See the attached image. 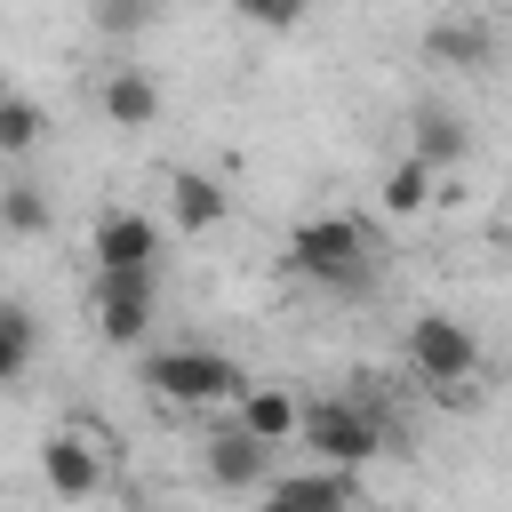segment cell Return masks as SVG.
<instances>
[{"mask_svg":"<svg viewBox=\"0 0 512 512\" xmlns=\"http://www.w3.org/2000/svg\"><path fill=\"white\" fill-rule=\"evenodd\" d=\"M288 264L304 280H320L328 296H368L376 288V256H368L360 216H304L288 232Z\"/></svg>","mask_w":512,"mask_h":512,"instance_id":"obj_1","label":"cell"},{"mask_svg":"<svg viewBox=\"0 0 512 512\" xmlns=\"http://www.w3.org/2000/svg\"><path fill=\"white\" fill-rule=\"evenodd\" d=\"M144 384L168 408H224V400L248 392V368L232 352H216V344H168V352L144 360Z\"/></svg>","mask_w":512,"mask_h":512,"instance_id":"obj_2","label":"cell"},{"mask_svg":"<svg viewBox=\"0 0 512 512\" xmlns=\"http://www.w3.org/2000/svg\"><path fill=\"white\" fill-rule=\"evenodd\" d=\"M296 432L320 448L328 472H352V464H376L392 448V424L376 416V392H336V400H312L296 416Z\"/></svg>","mask_w":512,"mask_h":512,"instance_id":"obj_3","label":"cell"},{"mask_svg":"<svg viewBox=\"0 0 512 512\" xmlns=\"http://www.w3.org/2000/svg\"><path fill=\"white\" fill-rule=\"evenodd\" d=\"M408 368H416L432 392H456V384L480 376V336H472L464 320H448V312H416V320H408Z\"/></svg>","mask_w":512,"mask_h":512,"instance_id":"obj_4","label":"cell"},{"mask_svg":"<svg viewBox=\"0 0 512 512\" xmlns=\"http://www.w3.org/2000/svg\"><path fill=\"white\" fill-rule=\"evenodd\" d=\"M88 256H96L104 280H152V272H160V224L136 216V208H104Z\"/></svg>","mask_w":512,"mask_h":512,"instance_id":"obj_5","label":"cell"},{"mask_svg":"<svg viewBox=\"0 0 512 512\" xmlns=\"http://www.w3.org/2000/svg\"><path fill=\"white\" fill-rule=\"evenodd\" d=\"M200 464H208V480L232 488V496H256V488L272 480V448H264L256 432H240V424L208 432V440H200Z\"/></svg>","mask_w":512,"mask_h":512,"instance_id":"obj_6","label":"cell"},{"mask_svg":"<svg viewBox=\"0 0 512 512\" xmlns=\"http://www.w3.org/2000/svg\"><path fill=\"white\" fill-rule=\"evenodd\" d=\"M40 480H48V496L88 504V496L104 488V456H96L80 432H48V440H40Z\"/></svg>","mask_w":512,"mask_h":512,"instance_id":"obj_7","label":"cell"},{"mask_svg":"<svg viewBox=\"0 0 512 512\" xmlns=\"http://www.w3.org/2000/svg\"><path fill=\"white\" fill-rule=\"evenodd\" d=\"M256 512H360V488L352 472H288V480H264V504Z\"/></svg>","mask_w":512,"mask_h":512,"instance_id":"obj_8","label":"cell"},{"mask_svg":"<svg viewBox=\"0 0 512 512\" xmlns=\"http://www.w3.org/2000/svg\"><path fill=\"white\" fill-rule=\"evenodd\" d=\"M96 336L144 344L152 336V280H96Z\"/></svg>","mask_w":512,"mask_h":512,"instance_id":"obj_9","label":"cell"},{"mask_svg":"<svg viewBox=\"0 0 512 512\" xmlns=\"http://www.w3.org/2000/svg\"><path fill=\"white\" fill-rule=\"evenodd\" d=\"M424 56H432V64H456V72H488V64H496V32H488L480 16H440V24L424 32Z\"/></svg>","mask_w":512,"mask_h":512,"instance_id":"obj_10","label":"cell"},{"mask_svg":"<svg viewBox=\"0 0 512 512\" xmlns=\"http://www.w3.org/2000/svg\"><path fill=\"white\" fill-rule=\"evenodd\" d=\"M104 120H112V128H152V120H160V80H152L144 64H120V72L104 80Z\"/></svg>","mask_w":512,"mask_h":512,"instance_id":"obj_11","label":"cell"},{"mask_svg":"<svg viewBox=\"0 0 512 512\" xmlns=\"http://www.w3.org/2000/svg\"><path fill=\"white\" fill-rule=\"evenodd\" d=\"M464 144H472V136H464V120H456V112H440V104H424V112H416V128H408V160H424L432 176H440V168H456V160H464Z\"/></svg>","mask_w":512,"mask_h":512,"instance_id":"obj_12","label":"cell"},{"mask_svg":"<svg viewBox=\"0 0 512 512\" xmlns=\"http://www.w3.org/2000/svg\"><path fill=\"white\" fill-rule=\"evenodd\" d=\"M296 392H280V384H248L240 392V432H256L264 448H280V440H296Z\"/></svg>","mask_w":512,"mask_h":512,"instance_id":"obj_13","label":"cell"},{"mask_svg":"<svg viewBox=\"0 0 512 512\" xmlns=\"http://www.w3.org/2000/svg\"><path fill=\"white\" fill-rule=\"evenodd\" d=\"M168 208H176V224H184V232H216L232 200H224V184H216V176H200V168H176V184H168Z\"/></svg>","mask_w":512,"mask_h":512,"instance_id":"obj_14","label":"cell"},{"mask_svg":"<svg viewBox=\"0 0 512 512\" xmlns=\"http://www.w3.org/2000/svg\"><path fill=\"white\" fill-rule=\"evenodd\" d=\"M32 352H40V320H32V304L0 296V384H24Z\"/></svg>","mask_w":512,"mask_h":512,"instance_id":"obj_15","label":"cell"},{"mask_svg":"<svg viewBox=\"0 0 512 512\" xmlns=\"http://www.w3.org/2000/svg\"><path fill=\"white\" fill-rule=\"evenodd\" d=\"M48 216H56V208H48L40 184H0V232H8V240H40Z\"/></svg>","mask_w":512,"mask_h":512,"instance_id":"obj_16","label":"cell"},{"mask_svg":"<svg viewBox=\"0 0 512 512\" xmlns=\"http://www.w3.org/2000/svg\"><path fill=\"white\" fill-rule=\"evenodd\" d=\"M40 136H48V112H40L32 96L0 88V152H8V160H24V152H32Z\"/></svg>","mask_w":512,"mask_h":512,"instance_id":"obj_17","label":"cell"},{"mask_svg":"<svg viewBox=\"0 0 512 512\" xmlns=\"http://www.w3.org/2000/svg\"><path fill=\"white\" fill-rule=\"evenodd\" d=\"M432 208V168L424 160H392L384 168V216H424Z\"/></svg>","mask_w":512,"mask_h":512,"instance_id":"obj_18","label":"cell"},{"mask_svg":"<svg viewBox=\"0 0 512 512\" xmlns=\"http://www.w3.org/2000/svg\"><path fill=\"white\" fill-rule=\"evenodd\" d=\"M88 16H96V32L128 40V32H144V24H152V0H88Z\"/></svg>","mask_w":512,"mask_h":512,"instance_id":"obj_19","label":"cell"},{"mask_svg":"<svg viewBox=\"0 0 512 512\" xmlns=\"http://www.w3.org/2000/svg\"><path fill=\"white\" fill-rule=\"evenodd\" d=\"M248 24H264V32H288V24H304V8L312 0H232Z\"/></svg>","mask_w":512,"mask_h":512,"instance_id":"obj_20","label":"cell"}]
</instances>
